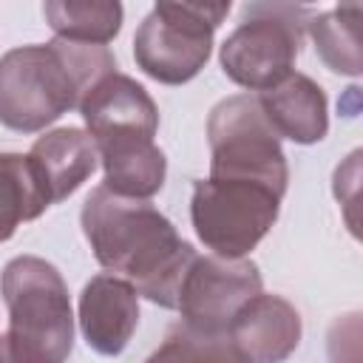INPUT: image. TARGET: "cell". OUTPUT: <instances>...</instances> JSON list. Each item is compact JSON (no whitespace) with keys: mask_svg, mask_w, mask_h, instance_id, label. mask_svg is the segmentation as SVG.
<instances>
[{"mask_svg":"<svg viewBox=\"0 0 363 363\" xmlns=\"http://www.w3.org/2000/svg\"><path fill=\"white\" fill-rule=\"evenodd\" d=\"M360 3H343L332 11H320L309 17L306 31L315 43L318 57L323 65L343 77H360Z\"/></svg>","mask_w":363,"mask_h":363,"instance_id":"cell-17","label":"cell"},{"mask_svg":"<svg viewBox=\"0 0 363 363\" xmlns=\"http://www.w3.org/2000/svg\"><path fill=\"white\" fill-rule=\"evenodd\" d=\"M139 323L136 289L111 272L94 275L79 295V329L85 343L105 357H116Z\"/></svg>","mask_w":363,"mask_h":363,"instance_id":"cell-11","label":"cell"},{"mask_svg":"<svg viewBox=\"0 0 363 363\" xmlns=\"http://www.w3.org/2000/svg\"><path fill=\"white\" fill-rule=\"evenodd\" d=\"M116 60L108 45L68 40L11 48L0 57V125L17 133H37L71 108L108 74Z\"/></svg>","mask_w":363,"mask_h":363,"instance_id":"cell-2","label":"cell"},{"mask_svg":"<svg viewBox=\"0 0 363 363\" xmlns=\"http://www.w3.org/2000/svg\"><path fill=\"white\" fill-rule=\"evenodd\" d=\"M82 233L94 258L111 272L125 278L136 295L176 309L179 286L199 255L150 201L122 199L94 187L79 213Z\"/></svg>","mask_w":363,"mask_h":363,"instance_id":"cell-1","label":"cell"},{"mask_svg":"<svg viewBox=\"0 0 363 363\" xmlns=\"http://www.w3.org/2000/svg\"><path fill=\"white\" fill-rule=\"evenodd\" d=\"M145 363H247L224 335H204L176 326Z\"/></svg>","mask_w":363,"mask_h":363,"instance_id":"cell-18","label":"cell"},{"mask_svg":"<svg viewBox=\"0 0 363 363\" xmlns=\"http://www.w3.org/2000/svg\"><path fill=\"white\" fill-rule=\"evenodd\" d=\"M0 363H23V360H17V357H14V352H11V346H9L6 332L0 335Z\"/></svg>","mask_w":363,"mask_h":363,"instance_id":"cell-20","label":"cell"},{"mask_svg":"<svg viewBox=\"0 0 363 363\" xmlns=\"http://www.w3.org/2000/svg\"><path fill=\"white\" fill-rule=\"evenodd\" d=\"M51 207L28 153H0V241H9L20 224L34 221Z\"/></svg>","mask_w":363,"mask_h":363,"instance_id":"cell-15","label":"cell"},{"mask_svg":"<svg viewBox=\"0 0 363 363\" xmlns=\"http://www.w3.org/2000/svg\"><path fill=\"white\" fill-rule=\"evenodd\" d=\"M85 133L96 147L116 142L153 139L159 130V108L153 96L128 74L102 77L79 102Z\"/></svg>","mask_w":363,"mask_h":363,"instance_id":"cell-9","label":"cell"},{"mask_svg":"<svg viewBox=\"0 0 363 363\" xmlns=\"http://www.w3.org/2000/svg\"><path fill=\"white\" fill-rule=\"evenodd\" d=\"M28 159L40 173L48 201L57 204L82 187V182L96 170L99 153L82 128H54L31 145Z\"/></svg>","mask_w":363,"mask_h":363,"instance_id":"cell-13","label":"cell"},{"mask_svg":"<svg viewBox=\"0 0 363 363\" xmlns=\"http://www.w3.org/2000/svg\"><path fill=\"white\" fill-rule=\"evenodd\" d=\"M261 272L250 258L196 255L176 298L182 326L204 335H224L235 312L261 292Z\"/></svg>","mask_w":363,"mask_h":363,"instance_id":"cell-8","label":"cell"},{"mask_svg":"<svg viewBox=\"0 0 363 363\" xmlns=\"http://www.w3.org/2000/svg\"><path fill=\"white\" fill-rule=\"evenodd\" d=\"M105 182L102 187L122 199H142L147 201L156 196L167 176V159L153 139L136 142H116L96 147Z\"/></svg>","mask_w":363,"mask_h":363,"instance_id":"cell-14","label":"cell"},{"mask_svg":"<svg viewBox=\"0 0 363 363\" xmlns=\"http://www.w3.org/2000/svg\"><path fill=\"white\" fill-rule=\"evenodd\" d=\"M281 199L258 182L207 176L193 184L190 218L199 241L213 255L247 258L278 221Z\"/></svg>","mask_w":363,"mask_h":363,"instance_id":"cell-7","label":"cell"},{"mask_svg":"<svg viewBox=\"0 0 363 363\" xmlns=\"http://www.w3.org/2000/svg\"><path fill=\"white\" fill-rule=\"evenodd\" d=\"M309 9L295 3H250L221 43V71L247 91H267L292 74Z\"/></svg>","mask_w":363,"mask_h":363,"instance_id":"cell-5","label":"cell"},{"mask_svg":"<svg viewBox=\"0 0 363 363\" xmlns=\"http://www.w3.org/2000/svg\"><path fill=\"white\" fill-rule=\"evenodd\" d=\"M43 17L60 40L105 45L119 34L125 11L116 0H48Z\"/></svg>","mask_w":363,"mask_h":363,"instance_id":"cell-16","label":"cell"},{"mask_svg":"<svg viewBox=\"0 0 363 363\" xmlns=\"http://www.w3.org/2000/svg\"><path fill=\"white\" fill-rule=\"evenodd\" d=\"M230 14L227 3L164 0L142 20L133 37L136 65L156 82H190L213 51V34Z\"/></svg>","mask_w":363,"mask_h":363,"instance_id":"cell-4","label":"cell"},{"mask_svg":"<svg viewBox=\"0 0 363 363\" xmlns=\"http://www.w3.org/2000/svg\"><path fill=\"white\" fill-rule=\"evenodd\" d=\"M0 295L9 309V346L23 363H65L74 349L68 286L54 264L17 255L3 267Z\"/></svg>","mask_w":363,"mask_h":363,"instance_id":"cell-3","label":"cell"},{"mask_svg":"<svg viewBox=\"0 0 363 363\" xmlns=\"http://www.w3.org/2000/svg\"><path fill=\"white\" fill-rule=\"evenodd\" d=\"M301 315L281 295L258 292L227 326L233 349L247 363H284L301 343Z\"/></svg>","mask_w":363,"mask_h":363,"instance_id":"cell-10","label":"cell"},{"mask_svg":"<svg viewBox=\"0 0 363 363\" xmlns=\"http://www.w3.org/2000/svg\"><path fill=\"white\" fill-rule=\"evenodd\" d=\"M329 360L360 363V315H343L329 329Z\"/></svg>","mask_w":363,"mask_h":363,"instance_id":"cell-19","label":"cell"},{"mask_svg":"<svg viewBox=\"0 0 363 363\" xmlns=\"http://www.w3.org/2000/svg\"><path fill=\"white\" fill-rule=\"evenodd\" d=\"M207 142L213 179L258 182L281 196L286 193V156L255 94H235L221 99L207 116Z\"/></svg>","mask_w":363,"mask_h":363,"instance_id":"cell-6","label":"cell"},{"mask_svg":"<svg viewBox=\"0 0 363 363\" xmlns=\"http://www.w3.org/2000/svg\"><path fill=\"white\" fill-rule=\"evenodd\" d=\"M255 99L278 139H289L295 145H315L329 130L326 94L306 74L292 71L278 85L255 94Z\"/></svg>","mask_w":363,"mask_h":363,"instance_id":"cell-12","label":"cell"}]
</instances>
